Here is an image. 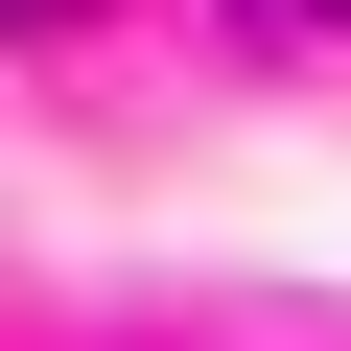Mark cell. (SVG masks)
<instances>
[{"mask_svg":"<svg viewBox=\"0 0 351 351\" xmlns=\"http://www.w3.org/2000/svg\"><path fill=\"white\" fill-rule=\"evenodd\" d=\"M0 24H94V0H0Z\"/></svg>","mask_w":351,"mask_h":351,"instance_id":"obj_1","label":"cell"}]
</instances>
